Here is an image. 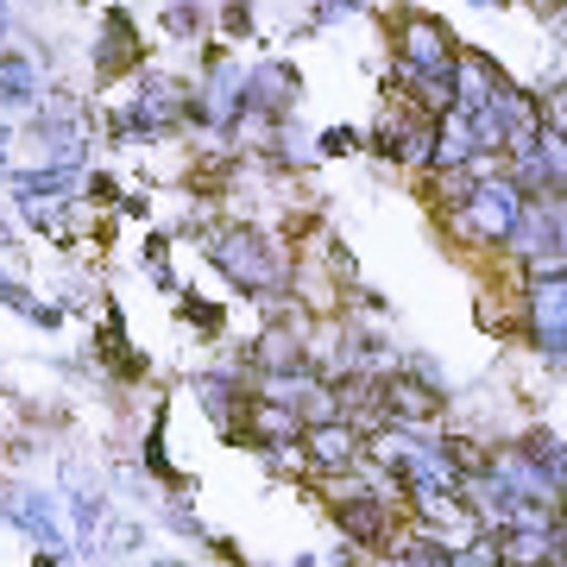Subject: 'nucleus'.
Returning a JSON list of instances; mask_svg holds the SVG:
<instances>
[{"mask_svg": "<svg viewBox=\"0 0 567 567\" xmlns=\"http://www.w3.org/2000/svg\"><path fill=\"white\" fill-rule=\"evenodd\" d=\"M517 208H524V196H517L505 177H480V183H473V196H466L461 208H447V227H454V240L505 246L511 240V221H517Z\"/></svg>", "mask_w": 567, "mask_h": 567, "instance_id": "1", "label": "nucleus"}, {"mask_svg": "<svg viewBox=\"0 0 567 567\" xmlns=\"http://www.w3.org/2000/svg\"><path fill=\"white\" fill-rule=\"evenodd\" d=\"M208 252H215V265H221L240 290H252V297H271V290H278V278H284V265L259 246V234H252V227H227V234H215V240H208Z\"/></svg>", "mask_w": 567, "mask_h": 567, "instance_id": "2", "label": "nucleus"}, {"mask_svg": "<svg viewBox=\"0 0 567 567\" xmlns=\"http://www.w3.org/2000/svg\"><path fill=\"white\" fill-rule=\"evenodd\" d=\"M442 385H429L423 372H379V410H385V423L398 429H423L442 416Z\"/></svg>", "mask_w": 567, "mask_h": 567, "instance_id": "3", "label": "nucleus"}, {"mask_svg": "<svg viewBox=\"0 0 567 567\" xmlns=\"http://www.w3.org/2000/svg\"><path fill=\"white\" fill-rule=\"evenodd\" d=\"M303 461L316 466V473H347V466L365 461V435L353 423H341V416H328V423H309L303 435Z\"/></svg>", "mask_w": 567, "mask_h": 567, "instance_id": "4", "label": "nucleus"}, {"mask_svg": "<svg viewBox=\"0 0 567 567\" xmlns=\"http://www.w3.org/2000/svg\"><path fill=\"white\" fill-rule=\"evenodd\" d=\"M334 524L353 548H372V555L398 548V517H391L385 498H347V505H334Z\"/></svg>", "mask_w": 567, "mask_h": 567, "instance_id": "5", "label": "nucleus"}, {"mask_svg": "<svg viewBox=\"0 0 567 567\" xmlns=\"http://www.w3.org/2000/svg\"><path fill=\"white\" fill-rule=\"evenodd\" d=\"M303 309L290 303V322H278V316H271V322L259 328V341H252V353H246V360L259 365V372H290V365H309V334H303Z\"/></svg>", "mask_w": 567, "mask_h": 567, "instance_id": "6", "label": "nucleus"}, {"mask_svg": "<svg viewBox=\"0 0 567 567\" xmlns=\"http://www.w3.org/2000/svg\"><path fill=\"white\" fill-rule=\"evenodd\" d=\"M454 39H447L442 20H429V13H410L404 32H398V63H416V70H454Z\"/></svg>", "mask_w": 567, "mask_h": 567, "instance_id": "7", "label": "nucleus"}, {"mask_svg": "<svg viewBox=\"0 0 567 567\" xmlns=\"http://www.w3.org/2000/svg\"><path fill=\"white\" fill-rule=\"evenodd\" d=\"M0 511H7V517H20L32 543H44V548H58V543H63V529H58V511L44 505L39 492H25V486H7V492H0Z\"/></svg>", "mask_w": 567, "mask_h": 567, "instance_id": "8", "label": "nucleus"}, {"mask_svg": "<svg viewBox=\"0 0 567 567\" xmlns=\"http://www.w3.org/2000/svg\"><path fill=\"white\" fill-rule=\"evenodd\" d=\"M196 398H203L208 416H215V423H221L227 435H234V423H240V410H246V391L234 385L227 372H203V379H196Z\"/></svg>", "mask_w": 567, "mask_h": 567, "instance_id": "9", "label": "nucleus"}, {"mask_svg": "<svg viewBox=\"0 0 567 567\" xmlns=\"http://www.w3.org/2000/svg\"><path fill=\"white\" fill-rule=\"evenodd\" d=\"M398 555H404V567H454V548H447L435 529H410V536H398Z\"/></svg>", "mask_w": 567, "mask_h": 567, "instance_id": "10", "label": "nucleus"}, {"mask_svg": "<svg viewBox=\"0 0 567 567\" xmlns=\"http://www.w3.org/2000/svg\"><path fill=\"white\" fill-rule=\"evenodd\" d=\"M284 95L297 102V70H284V63H271V70H259V82L246 89V102H259V107H284Z\"/></svg>", "mask_w": 567, "mask_h": 567, "instance_id": "11", "label": "nucleus"}, {"mask_svg": "<svg viewBox=\"0 0 567 567\" xmlns=\"http://www.w3.org/2000/svg\"><path fill=\"white\" fill-rule=\"evenodd\" d=\"M164 25H171V32H177V39H196V7H171V13H164Z\"/></svg>", "mask_w": 567, "mask_h": 567, "instance_id": "12", "label": "nucleus"}, {"mask_svg": "<svg viewBox=\"0 0 567 567\" xmlns=\"http://www.w3.org/2000/svg\"><path fill=\"white\" fill-rule=\"evenodd\" d=\"M0 303H7V309H20V316H32V297H25V290H20L13 278H7V271H0Z\"/></svg>", "mask_w": 567, "mask_h": 567, "instance_id": "13", "label": "nucleus"}, {"mask_svg": "<svg viewBox=\"0 0 567 567\" xmlns=\"http://www.w3.org/2000/svg\"><path fill=\"white\" fill-rule=\"evenodd\" d=\"M32 102V89H25V82H7L0 76V107H25Z\"/></svg>", "mask_w": 567, "mask_h": 567, "instance_id": "14", "label": "nucleus"}, {"mask_svg": "<svg viewBox=\"0 0 567 567\" xmlns=\"http://www.w3.org/2000/svg\"><path fill=\"white\" fill-rule=\"evenodd\" d=\"M7 240H13V234H7V221H0V246H7Z\"/></svg>", "mask_w": 567, "mask_h": 567, "instance_id": "15", "label": "nucleus"}, {"mask_svg": "<svg viewBox=\"0 0 567 567\" xmlns=\"http://www.w3.org/2000/svg\"><path fill=\"white\" fill-rule=\"evenodd\" d=\"M0 39H7V13H0Z\"/></svg>", "mask_w": 567, "mask_h": 567, "instance_id": "16", "label": "nucleus"}, {"mask_svg": "<svg viewBox=\"0 0 567 567\" xmlns=\"http://www.w3.org/2000/svg\"><path fill=\"white\" fill-rule=\"evenodd\" d=\"M158 567H183V561H158Z\"/></svg>", "mask_w": 567, "mask_h": 567, "instance_id": "17", "label": "nucleus"}]
</instances>
